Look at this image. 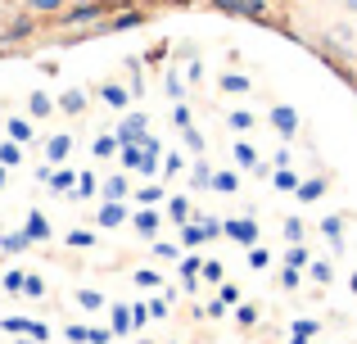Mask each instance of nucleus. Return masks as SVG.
I'll return each instance as SVG.
<instances>
[{
    "instance_id": "32",
    "label": "nucleus",
    "mask_w": 357,
    "mask_h": 344,
    "mask_svg": "<svg viewBox=\"0 0 357 344\" xmlns=\"http://www.w3.org/2000/svg\"><path fill=\"white\" fill-rule=\"evenodd\" d=\"M77 304H82V308H91V313H96V308H105V299H100L96 290H77Z\"/></svg>"
},
{
    "instance_id": "12",
    "label": "nucleus",
    "mask_w": 357,
    "mask_h": 344,
    "mask_svg": "<svg viewBox=\"0 0 357 344\" xmlns=\"http://www.w3.org/2000/svg\"><path fill=\"white\" fill-rule=\"evenodd\" d=\"M32 240H27V231H9V236H0V249L5 254H18V249H27Z\"/></svg>"
},
{
    "instance_id": "55",
    "label": "nucleus",
    "mask_w": 357,
    "mask_h": 344,
    "mask_svg": "<svg viewBox=\"0 0 357 344\" xmlns=\"http://www.w3.org/2000/svg\"><path fill=\"white\" fill-rule=\"evenodd\" d=\"M109 340H114V331H91L86 336V344H109Z\"/></svg>"
},
{
    "instance_id": "48",
    "label": "nucleus",
    "mask_w": 357,
    "mask_h": 344,
    "mask_svg": "<svg viewBox=\"0 0 357 344\" xmlns=\"http://www.w3.org/2000/svg\"><path fill=\"white\" fill-rule=\"evenodd\" d=\"M204 236L218 240V236H222V222H218V218H204Z\"/></svg>"
},
{
    "instance_id": "17",
    "label": "nucleus",
    "mask_w": 357,
    "mask_h": 344,
    "mask_svg": "<svg viewBox=\"0 0 357 344\" xmlns=\"http://www.w3.org/2000/svg\"><path fill=\"white\" fill-rule=\"evenodd\" d=\"M131 331V308L127 304H114V336H127Z\"/></svg>"
},
{
    "instance_id": "24",
    "label": "nucleus",
    "mask_w": 357,
    "mask_h": 344,
    "mask_svg": "<svg viewBox=\"0 0 357 344\" xmlns=\"http://www.w3.org/2000/svg\"><path fill=\"white\" fill-rule=\"evenodd\" d=\"M105 200H127V181L122 177H109L105 181Z\"/></svg>"
},
{
    "instance_id": "39",
    "label": "nucleus",
    "mask_w": 357,
    "mask_h": 344,
    "mask_svg": "<svg viewBox=\"0 0 357 344\" xmlns=\"http://www.w3.org/2000/svg\"><path fill=\"white\" fill-rule=\"evenodd\" d=\"M280 285H285V290H294V285H298V267H280Z\"/></svg>"
},
{
    "instance_id": "5",
    "label": "nucleus",
    "mask_w": 357,
    "mask_h": 344,
    "mask_svg": "<svg viewBox=\"0 0 357 344\" xmlns=\"http://www.w3.org/2000/svg\"><path fill=\"white\" fill-rule=\"evenodd\" d=\"M100 14H105V0H86V5H77L73 14H63V23L77 27V23H91V18H100Z\"/></svg>"
},
{
    "instance_id": "15",
    "label": "nucleus",
    "mask_w": 357,
    "mask_h": 344,
    "mask_svg": "<svg viewBox=\"0 0 357 344\" xmlns=\"http://www.w3.org/2000/svg\"><path fill=\"white\" fill-rule=\"evenodd\" d=\"M271 181H276V190H298V172L294 168H276Z\"/></svg>"
},
{
    "instance_id": "2",
    "label": "nucleus",
    "mask_w": 357,
    "mask_h": 344,
    "mask_svg": "<svg viewBox=\"0 0 357 344\" xmlns=\"http://www.w3.org/2000/svg\"><path fill=\"white\" fill-rule=\"evenodd\" d=\"M145 127H149V118H145V114H131V118H122V123H118V145H140Z\"/></svg>"
},
{
    "instance_id": "9",
    "label": "nucleus",
    "mask_w": 357,
    "mask_h": 344,
    "mask_svg": "<svg viewBox=\"0 0 357 344\" xmlns=\"http://www.w3.org/2000/svg\"><path fill=\"white\" fill-rule=\"evenodd\" d=\"M27 240H45V236H50V222H45L41 218V213H27Z\"/></svg>"
},
{
    "instance_id": "36",
    "label": "nucleus",
    "mask_w": 357,
    "mask_h": 344,
    "mask_svg": "<svg viewBox=\"0 0 357 344\" xmlns=\"http://www.w3.org/2000/svg\"><path fill=\"white\" fill-rule=\"evenodd\" d=\"M0 327H5V331H14V336H27V327H32V322H27V317H5Z\"/></svg>"
},
{
    "instance_id": "45",
    "label": "nucleus",
    "mask_w": 357,
    "mask_h": 344,
    "mask_svg": "<svg viewBox=\"0 0 357 344\" xmlns=\"http://www.w3.org/2000/svg\"><path fill=\"white\" fill-rule=\"evenodd\" d=\"M181 132H185V145H190V150H195V154H199V150H204V136H199V132H195V127H181Z\"/></svg>"
},
{
    "instance_id": "46",
    "label": "nucleus",
    "mask_w": 357,
    "mask_h": 344,
    "mask_svg": "<svg viewBox=\"0 0 357 344\" xmlns=\"http://www.w3.org/2000/svg\"><path fill=\"white\" fill-rule=\"evenodd\" d=\"M271 263V258H267V249H258V245H253L249 249V267H267Z\"/></svg>"
},
{
    "instance_id": "18",
    "label": "nucleus",
    "mask_w": 357,
    "mask_h": 344,
    "mask_svg": "<svg viewBox=\"0 0 357 344\" xmlns=\"http://www.w3.org/2000/svg\"><path fill=\"white\" fill-rule=\"evenodd\" d=\"M307 272H312V281L317 285H331V276H335V267L326 263V258H317V263H307Z\"/></svg>"
},
{
    "instance_id": "23",
    "label": "nucleus",
    "mask_w": 357,
    "mask_h": 344,
    "mask_svg": "<svg viewBox=\"0 0 357 344\" xmlns=\"http://www.w3.org/2000/svg\"><path fill=\"white\" fill-rule=\"evenodd\" d=\"M122 145H118V136H100L96 141V159H109V154H118Z\"/></svg>"
},
{
    "instance_id": "56",
    "label": "nucleus",
    "mask_w": 357,
    "mask_h": 344,
    "mask_svg": "<svg viewBox=\"0 0 357 344\" xmlns=\"http://www.w3.org/2000/svg\"><path fill=\"white\" fill-rule=\"evenodd\" d=\"M289 344H312V340H303V336H289Z\"/></svg>"
},
{
    "instance_id": "43",
    "label": "nucleus",
    "mask_w": 357,
    "mask_h": 344,
    "mask_svg": "<svg viewBox=\"0 0 357 344\" xmlns=\"http://www.w3.org/2000/svg\"><path fill=\"white\" fill-rule=\"evenodd\" d=\"M172 123H176V127H190V109H185L181 100H176V109H172Z\"/></svg>"
},
{
    "instance_id": "3",
    "label": "nucleus",
    "mask_w": 357,
    "mask_h": 344,
    "mask_svg": "<svg viewBox=\"0 0 357 344\" xmlns=\"http://www.w3.org/2000/svg\"><path fill=\"white\" fill-rule=\"evenodd\" d=\"M271 127L280 132V141H289V136L298 132V114L289 105H276V109H271Z\"/></svg>"
},
{
    "instance_id": "59",
    "label": "nucleus",
    "mask_w": 357,
    "mask_h": 344,
    "mask_svg": "<svg viewBox=\"0 0 357 344\" xmlns=\"http://www.w3.org/2000/svg\"><path fill=\"white\" fill-rule=\"evenodd\" d=\"M349 5H353V9H357V0H349Z\"/></svg>"
},
{
    "instance_id": "49",
    "label": "nucleus",
    "mask_w": 357,
    "mask_h": 344,
    "mask_svg": "<svg viewBox=\"0 0 357 344\" xmlns=\"http://www.w3.org/2000/svg\"><path fill=\"white\" fill-rule=\"evenodd\" d=\"M163 168H167V172H181V168H185V159H181V154L172 150V154H167V159H163Z\"/></svg>"
},
{
    "instance_id": "14",
    "label": "nucleus",
    "mask_w": 357,
    "mask_h": 344,
    "mask_svg": "<svg viewBox=\"0 0 357 344\" xmlns=\"http://www.w3.org/2000/svg\"><path fill=\"white\" fill-rule=\"evenodd\" d=\"M204 240H208V236H204V222H185V227H181V245H204Z\"/></svg>"
},
{
    "instance_id": "44",
    "label": "nucleus",
    "mask_w": 357,
    "mask_h": 344,
    "mask_svg": "<svg viewBox=\"0 0 357 344\" xmlns=\"http://www.w3.org/2000/svg\"><path fill=\"white\" fill-rule=\"evenodd\" d=\"M149 322V304H136V308H131V327H145Z\"/></svg>"
},
{
    "instance_id": "30",
    "label": "nucleus",
    "mask_w": 357,
    "mask_h": 344,
    "mask_svg": "<svg viewBox=\"0 0 357 344\" xmlns=\"http://www.w3.org/2000/svg\"><path fill=\"white\" fill-rule=\"evenodd\" d=\"M27 109H32L36 118H45V114H50V96H41V91H36V96L27 100Z\"/></svg>"
},
{
    "instance_id": "21",
    "label": "nucleus",
    "mask_w": 357,
    "mask_h": 344,
    "mask_svg": "<svg viewBox=\"0 0 357 344\" xmlns=\"http://www.w3.org/2000/svg\"><path fill=\"white\" fill-rule=\"evenodd\" d=\"M18 159H23V154H18V141H5V145H0V168H14Z\"/></svg>"
},
{
    "instance_id": "16",
    "label": "nucleus",
    "mask_w": 357,
    "mask_h": 344,
    "mask_svg": "<svg viewBox=\"0 0 357 344\" xmlns=\"http://www.w3.org/2000/svg\"><path fill=\"white\" fill-rule=\"evenodd\" d=\"M127 100H131V91H127V87H118V82H114V87H105V105L127 109Z\"/></svg>"
},
{
    "instance_id": "19",
    "label": "nucleus",
    "mask_w": 357,
    "mask_h": 344,
    "mask_svg": "<svg viewBox=\"0 0 357 344\" xmlns=\"http://www.w3.org/2000/svg\"><path fill=\"white\" fill-rule=\"evenodd\" d=\"M9 136H14L18 145L32 141V123H27V118H9Z\"/></svg>"
},
{
    "instance_id": "10",
    "label": "nucleus",
    "mask_w": 357,
    "mask_h": 344,
    "mask_svg": "<svg viewBox=\"0 0 357 344\" xmlns=\"http://www.w3.org/2000/svg\"><path fill=\"white\" fill-rule=\"evenodd\" d=\"M122 218H127V209H122V204L118 200H109L105 204V209H100V227H118V222Z\"/></svg>"
},
{
    "instance_id": "20",
    "label": "nucleus",
    "mask_w": 357,
    "mask_h": 344,
    "mask_svg": "<svg viewBox=\"0 0 357 344\" xmlns=\"http://www.w3.org/2000/svg\"><path fill=\"white\" fill-rule=\"evenodd\" d=\"M59 105H63V114H82V109H86V96H82V91H68Z\"/></svg>"
},
{
    "instance_id": "35",
    "label": "nucleus",
    "mask_w": 357,
    "mask_h": 344,
    "mask_svg": "<svg viewBox=\"0 0 357 344\" xmlns=\"http://www.w3.org/2000/svg\"><path fill=\"white\" fill-rule=\"evenodd\" d=\"M23 290L32 294V299H41V294H45V281H41V276H23Z\"/></svg>"
},
{
    "instance_id": "31",
    "label": "nucleus",
    "mask_w": 357,
    "mask_h": 344,
    "mask_svg": "<svg viewBox=\"0 0 357 344\" xmlns=\"http://www.w3.org/2000/svg\"><path fill=\"white\" fill-rule=\"evenodd\" d=\"M199 276H208V281H222V276H227V267H222L218 258H208V263L199 267Z\"/></svg>"
},
{
    "instance_id": "47",
    "label": "nucleus",
    "mask_w": 357,
    "mask_h": 344,
    "mask_svg": "<svg viewBox=\"0 0 357 344\" xmlns=\"http://www.w3.org/2000/svg\"><path fill=\"white\" fill-rule=\"evenodd\" d=\"M59 5H63V0H32V9H36V14H54Z\"/></svg>"
},
{
    "instance_id": "53",
    "label": "nucleus",
    "mask_w": 357,
    "mask_h": 344,
    "mask_svg": "<svg viewBox=\"0 0 357 344\" xmlns=\"http://www.w3.org/2000/svg\"><path fill=\"white\" fill-rule=\"evenodd\" d=\"M5 290H23V272H5Z\"/></svg>"
},
{
    "instance_id": "37",
    "label": "nucleus",
    "mask_w": 357,
    "mask_h": 344,
    "mask_svg": "<svg viewBox=\"0 0 357 344\" xmlns=\"http://www.w3.org/2000/svg\"><path fill=\"white\" fill-rule=\"evenodd\" d=\"M294 336L312 340V336H317V322H312V317H298V322H294Z\"/></svg>"
},
{
    "instance_id": "54",
    "label": "nucleus",
    "mask_w": 357,
    "mask_h": 344,
    "mask_svg": "<svg viewBox=\"0 0 357 344\" xmlns=\"http://www.w3.org/2000/svg\"><path fill=\"white\" fill-rule=\"evenodd\" d=\"M154 254H158V258H176V245H167V240H158V245H154Z\"/></svg>"
},
{
    "instance_id": "40",
    "label": "nucleus",
    "mask_w": 357,
    "mask_h": 344,
    "mask_svg": "<svg viewBox=\"0 0 357 344\" xmlns=\"http://www.w3.org/2000/svg\"><path fill=\"white\" fill-rule=\"evenodd\" d=\"M236 322H240V327H253V322H258V308H249V304L236 308Z\"/></svg>"
},
{
    "instance_id": "4",
    "label": "nucleus",
    "mask_w": 357,
    "mask_h": 344,
    "mask_svg": "<svg viewBox=\"0 0 357 344\" xmlns=\"http://www.w3.org/2000/svg\"><path fill=\"white\" fill-rule=\"evenodd\" d=\"M213 5L227 9V14H244V18H262V14H267L262 0H213Z\"/></svg>"
},
{
    "instance_id": "50",
    "label": "nucleus",
    "mask_w": 357,
    "mask_h": 344,
    "mask_svg": "<svg viewBox=\"0 0 357 344\" xmlns=\"http://www.w3.org/2000/svg\"><path fill=\"white\" fill-rule=\"evenodd\" d=\"M63 336H68L73 344H86V336H91V331H86V327H68V331H63Z\"/></svg>"
},
{
    "instance_id": "28",
    "label": "nucleus",
    "mask_w": 357,
    "mask_h": 344,
    "mask_svg": "<svg viewBox=\"0 0 357 344\" xmlns=\"http://www.w3.org/2000/svg\"><path fill=\"white\" fill-rule=\"evenodd\" d=\"M68 245H73V249H91V245H96V236L77 227V231H68Z\"/></svg>"
},
{
    "instance_id": "52",
    "label": "nucleus",
    "mask_w": 357,
    "mask_h": 344,
    "mask_svg": "<svg viewBox=\"0 0 357 344\" xmlns=\"http://www.w3.org/2000/svg\"><path fill=\"white\" fill-rule=\"evenodd\" d=\"M285 263H289V267H303V263H307V254L294 245V249H289V258H285Z\"/></svg>"
},
{
    "instance_id": "22",
    "label": "nucleus",
    "mask_w": 357,
    "mask_h": 344,
    "mask_svg": "<svg viewBox=\"0 0 357 344\" xmlns=\"http://www.w3.org/2000/svg\"><path fill=\"white\" fill-rule=\"evenodd\" d=\"M158 200H163V190H158V186H145V190H136V204H140V209H154Z\"/></svg>"
},
{
    "instance_id": "13",
    "label": "nucleus",
    "mask_w": 357,
    "mask_h": 344,
    "mask_svg": "<svg viewBox=\"0 0 357 344\" xmlns=\"http://www.w3.org/2000/svg\"><path fill=\"white\" fill-rule=\"evenodd\" d=\"M136 231H140V236H154V231H158V213L154 209H140L136 213Z\"/></svg>"
},
{
    "instance_id": "51",
    "label": "nucleus",
    "mask_w": 357,
    "mask_h": 344,
    "mask_svg": "<svg viewBox=\"0 0 357 344\" xmlns=\"http://www.w3.org/2000/svg\"><path fill=\"white\" fill-rule=\"evenodd\" d=\"M27 32H32V23H14V27H9V41H23Z\"/></svg>"
},
{
    "instance_id": "1",
    "label": "nucleus",
    "mask_w": 357,
    "mask_h": 344,
    "mask_svg": "<svg viewBox=\"0 0 357 344\" xmlns=\"http://www.w3.org/2000/svg\"><path fill=\"white\" fill-rule=\"evenodd\" d=\"M222 236L236 240V245H244V249H253V245H258V222H253V218H231V222H222Z\"/></svg>"
},
{
    "instance_id": "42",
    "label": "nucleus",
    "mask_w": 357,
    "mask_h": 344,
    "mask_svg": "<svg viewBox=\"0 0 357 344\" xmlns=\"http://www.w3.org/2000/svg\"><path fill=\"white\" fill-rule=\"evenodd\" d=\"M167 96H172V100L185 96V87H181V77H176V73H167Z\"/></svg>"
},
{
    "instance_id": "6",
    "label": "nucleus",
    "mask_w": 357,
    "mask_h": 344,
    "mask_svg": "<svg viewBox=\"0 0 357 344\" xmlns=\"http://www.w3.org/2000/svg\"><path fill=\"white\" fill-rule=\"evenodd\" d=\"M298 200H303V204H317V200H321V195H326V181H321V177H317V181H298Z\"/></svg>"
},
{
    "instance_id": "11",
    "label": "nucleus",
    "mask_w": 357,
    "mask_h": 344,
    "mask_svg": "<svg viewBox=\"0 0 357 344\" xmlns=\"http://www.w3.org/2000/svg\"><path fill=\"white\" fill-rule=\"evenodd\" d=\"M236 163H240L244 172H253V168H258V150H253L249 141H240V145H236Z\"/></svg>"
},
{
    "instance_id": "34",
    "label": "nucleus",
    "mask_w": 357,
    "mask_h": 344,
    "mask_svg": "<svg viewBox=\"0 0 357 344\" xmlns=\"http://www.w3.org/2000/svg\"><path fill=\"white\" fill-rule=\"evenodd\" d=\"M86 195H96V177H82V181L73 186V200H86Z\"/></svg>"
},
{
    "instance_id": "26",
    "label": "nucleus",
    "mask_w": 357,
    "mask_h": 344,
    "mask_svg": "<svg viewBox=\"0 0 357 344\" xmlns=\"http://www.w3.org/2000/svg\"><path fill=\"white\" fill-rule=\"evenodd\" d=\"M50 186H54V190H73V186H77V177H73L68 168H59V172H50Z\"/></svg>"
},
{
    "instance_id": "25",
    "label": "nucleus",
    "mask_w": 357,
    "mask_h": 344,
    "mask_svg": "<svg viewBox=\"0 0 357 344\" xmlns=\"http://www.w3.org/2000/svg\"><path fill=\"white\" fill-rule=\"evenodd\" d=\"M190 181H195V190H204V186H213V168H208V163H195Z\"/></svg>"
},
{
    "instance_id": "7",
    "label": "nucleus",
    "mask_w": 357,
    "mask_h": 344,
    "mask_svg": "<svg viewBox=\"0 0 357 344\" xmlns=\"http://www.w3.org/2000/svg\"><path fill=\"white\" fill-rule=\"evenodd\" d=\"M321 236L331 240V249H340L344 245V218H326L321 222Z\"/></svg>"
},
{
    "instance_id": "27",
    "label": "nucleus",
    "mask_w": 357,
    "mask_h": 344,
    "mask_svg": "<svg viewBox=\"0 0 357 344\" xmlns=\"http://www.w3.org/2000/svg\"><path fill=\"white\" fill-rule=\"evenodd\" d=\"M213 190L231 195V190H236V172H213Z\"/></svg>"
},
{
    "instance_id": "38",
    "label": "nucleus",
    "mask_w": 357,
    "mask_h": 344,
    "mask_svg": "<svg viewBox=\"0 0 357 344\" xmlns=\"http://www.w3.org/2000/svg\"><path fill=\"white\" fill-rule=\"evenodd\" d=\"M172 222H181V227L190 222V204L185 200H172Z\"/></svg>"
},
{
    "instance_id": "58",
    "label": "nucleus",
    "mask_w": 357,
    "mask_h": 344,
    "mask_svg": "<svg viewBox=\"0 0 357 344\" xmlns=\"http://www.w3.org/2000/svg\"><path fill=\"white\" fill-rule=\"evenodd\" d=\"M353 290H357V272H353Z\"/></svg>"
},
{
    "instance_id": "57",
    "label": "nucleus",
    "mask_w": 357,
    "mask_h": 344,
    "mask_svg": "<svg viewBox=\"0 0 357 344\" xmlns=\"http://www.w3.org/2000/svg\"><path fill=\"white\" fill-rule=\"evenodd\" d=\"M0 186H5V168H0Z\"/></svg>"
},
{
    "instance_id": "29",
    "label": "nucleus",
    "mask_w": 357,
    "mask_h": 344,
    "mask_svg": "<svg viewBox=\"0 0 357 344\" xmlns=\"http://www.w3.org/2000/svg\"><path fill=\"white\" fill-rule=\"evenodd\" d=\"M222 91H236V96H244V91H249V77H236V73H227V77H222Z\"/></svg>"
},
{
    "instance_id": "41",
    "label": "nucleus",
    "mask_w": 357,
    "mask_h": 344,
    "mask_svg": "<svg viewBox=\"0 0 357 344\" xmlns=\"http://www.w3.org/2000/svg\"><path fill=\"white\" fill-rule=\"evenodd\" d=\"M227 123H231V127H236V132H249V127H253V114H231V118H227Z\"/></svg>"
},
{
    "instance_id": "33",
    "label": "nucleus",
    "mask_w": 357,
    "mask_h": 344,
    "mask_svg": "<svg viewBox=\"0 0 357 344\" xmlns=\"http://www.w3.org/2000/svg\"><path fill=\"white\" fill-rule=\"evenodd\" d=\"M285 240H289V245L303 240V222H298V218H285Z\"/></svg>"
},
{
    "instance_id": "8",
    "label": "nucleus",
    "mask_w": 357,
    "mask_h": 344,
    "mask_svg": "<svg viewBox=\"0 0 357 344\" xmlns=\"http://www.w3.org/2000/svg\"><path fill=\"white\" fill-rule=\"evenodd\" d=\"M68 150H73L68 136H54V141L45 145V159H50V163H63V159H68Z\"/></svg>"
}]
</instances>
